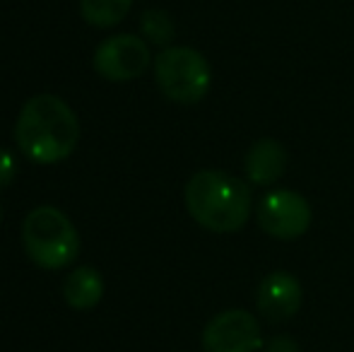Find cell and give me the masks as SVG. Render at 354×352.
Segmentation results:
<instances>
[{
	"mask_svg": "<svg viewBox=\"0 0 354 352\" xmlns=\"http://www.w3.org/2000/svg\"><path fill=\"white\" fill-rule=\"evenodd\" d=\"M15 140L27 160L37 165H56L71 157L77 147V116L56 94H37L27 99L19 111Z\"/></svg>",
	"mask_w": 354,
	"mask_h": 352,
	"instance_id": "cell-1",
	"label": "cell"
},
{
	"mask_svg": "<svg viewBox=\"0 0 354 352\" xmlns=\"http://www.w3.org/2000/svg\"><path fill=\"white\" fill-rule=\"evenodd\" d=\"M186 210L201 227L214 234H234L253 212V193L246 181L229 172H196L183 191Z\"/></svg>",
	"mask_w": 354,
	"mask_h": 352,
	"instance_id": "cell-2",
	"label": "cell"
},
{
	"mask_svg": "<svg viewBox=\"0 0 354 352\" xmlns=\"http://www.w3.org/2000/svg\"><path fill=\"white\" fill-rule=\"evenodd\" d=\"M22 244L27 256L44 270H63L77 259L80 234L63 210L39 205L22 222Z\"/></svg>",
	"mask_w": 354,
	"mask_h": 352,
	"instance_id": "cell-3",
	"label": "cell"
},
{
	"mask_svg": "<svg viewBox=\"0 0 354 352\" xmlns=\"http://www.w3.org/2000/svg\"><path fill=\"white\" fill-rule=\"evenodd\" d=\"M154 80L167 99L198 104L207 97L212 71L207 58L191 46H169L154 58Z\"/></svg>",
	"mask_w": 354,
	"mask_h": 352,
	"instance_id": "cell-4",
	"label": "cell"
},
{
	"mask_svg": "<svg viewBox=\"0 0 354 352\" xmlns=\"http://www.w3.org/2000/svg\"><path fill=\"white\" fill-rule=\"evenodd\" d=\"M256 220L266 234L282 241H294L308 232L313 212L301 193L275 188L261 198L256 207Z\"/></svg>",
	"mask_w": 354,
	"mask_h": 352,
	"instance_id": "cell-5",
	"label": "cell"
},
{
	"mask_svg": "<svg viewBox=\"0 0 354 352\" xmlns=\"http://www.w3.org/2000/svg\"><path fill=\"white\" fill-rule=\"evenodd\" d=\"M149 46L136 34H116L104 39L94 51V71L111 82H131L149 68Z\"/></svg>",
	"mask_w": 354,
	"mask_h": 352,
	"instance_id": "cell-6",
	"label": "cell"
},
{
	"mask_svg": "<svg viewBox=\"0 0 354 352\" xmlns=\"http://www.w3.org/2000/svg\"><path fill=\"white\" fill-rule=\"evenodd\" d=\"M205 352H256L263 348V335L258 319L246 309L219 311L203 328Z\"/></svg>",
	"mask_w": 354,
	"mask_h": 352,
	"instance_id": "cell-7",
	"label": "cell"
},
{
	"mask_svg": "<svg viewBox=\"0 0 354 352\" xmlns=\"http://www.w3.org/2000/svg\"><path fill=\"white\" fill-rule=\"evenodd\" d=\"M301 282L289 270H272L261 280L256 292V306L270 324H284L301 309Z\"/></svg>",
	"mask_w": 354,
	"mask_h": 352,
	"instance_id": "cell-8",
	"label": "cell"
},
{
	"mask_svg": "<svg viewBox=\"0 0 354 352\" xmlns=\"http://www.w3.org/2000/svg\"><path fill=\"white\" fill-rule=\"evenodd\" d=\"M289 155L284 150V145L275 138H261L256 140L246 152L243 160V169L251 183L256 186H272L277 178L284 176L287 172Z\"/></svg>",
	"mask_w": 354,
	"mask_h": 352,
	"instance_id": "cell-9",
	"label": "cell"
},
{
	"mask_svg": "<svg viewBox=\"0 0 354 352\" xmlns=\"http://www.w3.org/2000/svg\"><path fill=\"white\" fill-rule=\"evenodd\" d=\"M63 297H66L68 306H73L77 311L94 309L104 297V280L97 268L92 266L75 268L71 275L66 277Z\"/></svg>",
	"mask_w": 354,
	"mask_h": 352,
	"instance_id": "cell-10",
	"label": "cell"
},
{
	"mask_svg": "<svg viewBox=\"0 0 354 352\" xmlns=\"http://www.w3.org/2000/svg\"><path fill=\"white\" fill-rule=\"evenodd\" d=\"M131 5L133 0H80V12L92 27L109 29L126 19Z\"/></svg>",
	"mask_w": 354,
	"mask_h": 352,
	"instance_id": "cell-11",
	"label": "cell"
},
{
	"mask_svg": "<svg viewBox=\"0 0 354 352\" xmlns=\"http://www.w3.org/2000/svg\"><path fill=\"white\" fill-rule=\"evenodd\" d=\"M140 29L145 41L157 44V46H167V44L174 41V19L169 17V12L164 10H145L140 17Z\"/></svg>",
	"mask_w": 354,
	"mask_h": 352,
	"instance_id": "cell-12",
	"label": "cell"
},
{
	"mask_svg": "<svg viewBox=\"0 0 354 352\" xmlns=\"http://www.w3.org/2000/svg\"><path fill=\"white\" fill-rule=\"evenodd\" d=\"M15 174H17V162H15L12 152H8V150L0 147V188L10 186Z\"/></svg>",
	"mask_w": 354,
	"mask_h": 352,
	"instance_id": "cell-13",
	"label": "cell"
},
{
	"mask_svg": "<svg viewBox=\"0 0 354 352\" xmlns=\"http://www.w3.org/2000/svg\"><path fill=\"white\" fill-rule=\"evenodd\" d=\"M266 352H299V345L289 335H275L272 340H268Z\"/></svg>",
	"mask_w": 354,
	"mask_h": 352,
	"instance_id": "cell-14",
	"label": "cell"
},
{
	"mask_svg": "<svg viewBox=\"0 0 354 352\" xmlns=\"http://www.w3.org/2000/svg\"><path fill=\"white\" fill-rule=\"evenodd\" d=\"M0 220H3V207H0Z\"/></svg>",
	"mask_w": 354,
	"mask_h": 352,
	"instance_id": "cell-15",
	"label": "cell"
}]
</instances>
